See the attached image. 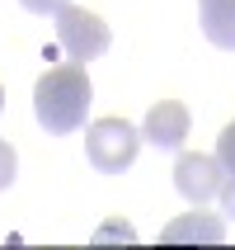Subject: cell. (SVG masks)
<instances>
[{
  "instance_id": "6da1fadb",
  "label": "cell",
  "mask_w": 235,
  "mask_h": 250,
  "mask_svg": "<svg viewBox=\"0 0 235 250\" xmlns=\"http://www.w3.org/2000/svg\"><path fill=\"white\" fill-rule=\"evenodd\" d=\"M90 104H94V85H90V71H85L80 62L42 71L38 85H33V113H38V123L47 127L52 137L80 132Z\"/></svg>"
},
{
  "instance_id": "7a4b0ae2",
  "label": "cell",
  "mask_w": 235,
  "mask_h": 250,
  "mask_svg": "<svg viewBox=\"0 0 235 250\" xmlns=\"http://www.w3.org/2000/svg\"><path fill=\"white\" fill-rule=\"evenodd\" d=\"M52 19H56V42H61L66 62L90 66V62H99V57L108 52L113 33H108V24H104L94 10H85V5H61Z\"/></svg>"
},
{
  "instance_id": "3957f363",
  "label": "cell",
  "mask_w": 235,
  "mask_h": 250,
  "mask_svg": "<svg viewBox=\"0 0 235 250\" xmlns=\"http://www.w3.org/2000/svg\"><path fill=\"white\" fill-rule=\"evenodd\" d=\"M137 146H141V132L127 118H99L85 132V156L99 175H123L137 161Z\"/></svg>"
},
{
  "instance_id": "277c9868",
  "label": "cell",
  "mask_w": 235,
  "mask_h": 250,
  "mask_svg": "<svg viewBox=\"0 0 235 250\" xmlns=\"http://www.w3.org/2000/svg\"><path fill=\"white\" fill-rule=\"evenodd\" d=\"M221 180H226L221 161H217V156H202V151H183L179 166H174V189H179L193 208H202L207 198L221 194Z\"/></svg>"
},
{
  "instance_id": "5b68a950",
  "label": "cell",
  "mask_w": 235,
  "mask_h": 250,
  "mask_svg": "<svg viewBox=\"0 0 235 250\" xmlns=\"http://www.w3.org/2000/svg\"><path fill=\"white\" fill-rule=\"evenodd\" d=\"M188 109H183L179 99H160V104H151V113H146V123H141V137L151 142L155 151H179L183 137H188Z\"/></svg>"
},
{
  "instance_id": "8992f818",
  "label": "cell",
  "mask_w": 235,
  "mask_h": 250,
  "mask_svg": "<svg viewBox=\"0 0 235 250\" xmlns=\"http://www.w3.org/2000/svg\"><path fill=\"white\" fill-rule=\"evenodd\" d=\"M198 19L212 47L235 52V0H198Z\"/></svg>"
},
{
  "instance_id": "52a82bcc",
  "label": "cell",
  "mask_w": 235,
  "mask_h": 250,
  "mask_svg": "<svg viewBox=\"0 0 235 250\" xmlns=\"http://www.w3.org/2000/svg\"><path fill=\"white\" fill-rule=\"evenodd\" d=\"M226 236V227H221V217H212V212H183V217H174V222L160 231V241H217Z\"/></svg>"
},
{
  "instance_id": "ba28073f",
  "label": "cell",
  "mask_w": 235,
  "mask_h": 250,
  "mask_svg": "<svg viewBox=\"0 0 235 250\" xmlns=\"http://www.w3.org/2000/svg\"><path fill=\"white\" fill-rule=\"evenodd\" d=\"M217 161H221L226 175H235V118L221 127V137H217Z\"/></svg>"
},
{
  "instance_id": "9c48e42d",
  "label": "cell",
  "mask_w": 235,
  "mask_h": 250,
  "mask_svg": "<svg viewBox=\"0 0 235 250\" xmlns=\"http://www.w3.org/2000/svg\"><path fill=\"white\" fill-rule=\"evenodd\" d=\"M14 175H19V156H14L10 142H0V194L14 184Z\"/></svg>"
},
{
  "instance_id": "30bf717a",
  "label": "cell",
  "mask_w": 235,
  "mask_h": 250,
  "mask_svg": "<svg viewBox=\"0 0 235 250\" xmlns=\"http://www.w3.org/2000/svg\"><path fill=\"white\" fill-rule=\"evenodd\" d=\"M19 5H24L28 14H56L61 5H71V0H19Z\"/></svg>"
},
{
  "instance_id": "8fae6325",
  "label": "cell",
  "mask_w": 235,
  "mask_h": 250,
  "mask_svg": "<svg viewBox=\"0 0 235 250\" xmlns=\"http://www.w3.org/2000/svg\"><path fill=\"white\" fill-rule=\"evenodd\" d=\"M221 212H226V217H235V175H226V180H221Z\"/></svg>"
},
{
  "instance_id": "7c38bea8",
  "label": "cell",
  "mask_w": 235,
  "mask_h": 250,
  "mask_svg": "<svg viewBox=\"0 0 235 250\" xmlns=\"http://www.w3.org/2000/svg\"><path fill=\"white\" fill-rule=\"evenodd\" d=\"M0 113H5V85H0Z\"/></svg>"
}]
</instances>
